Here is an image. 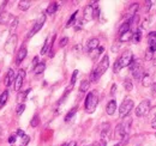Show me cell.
<instances>
[{
    "mask_svg": "<svg viewBox=\"0 0 156 146\" xmlns=\"http://www.w3.org/2000/svg\"><path fill=\"white\" fill-rule=\"evenodd\" d=\"M44 70H46V64H44V62H39V64L33 68V71H34L35 74H41Z\"/></svg>",
    "mask_w": 156,
    "mask_h": 146,
    "instance_id": "obj_27",
    "label": "cell"
},
{
    "mask_svg": "<svg viewBox=\"0 0 156 146\" xmlns=\"http://www.w3.org/2000/svg\"><path fill=\"white\" fill-rule=\"evenodd\" d=\"M77 15H78V11H76L75 13H72V16L70 17V19L67 20L66 23V28H71L75 25V22H76V18H77Z\"/></svg>",
    "mask_w": 156,
    "mask_h": 146,
    "instance_id": "obj_32",
    "label": "cell"
},
{
    "mask_svg": "<svg viewBox=\"0 0 156 146\" xmlns=\"http://www.w3.org/2000/svg\"><path fill=\"white\" fill-rule=\"evenodd\" d=\"M40 123V116L39 115H35L34 117H33V120L30 121V125L33 126V127H37Z\"/></svg>",
    "mask_w": 156,
    "mask_h": 146,
    "instance_id": "obj_36",
    "label": "cell"
},
{
    "mask_svg": "<svg viewBox=\"0 0 156 146\" xmlns=\"http://www.w3.org/2000/svg\"><path fill=\"white\" fill-rule=\"evenodd\" d=\"M12 18L11 17V15L9 13V12H0V24H6V23H9V20Z\"/></svg>",
    "mask_w": 156,
    "mask_h": 146,
    "instance_id": "obj_23",
    "label": "cell"
},
{
    "mask_svg": "<svg viewBox=\"0 0 156 146\" xmlns=\"http://www.w3.org/2000/svg\"><path fill=\"white\" fill-rule=\"evenodd\" d=\"M17 41H18V37H17V35H16V34L10 35V36H9V38L6 40L5 46H4L5 52H6V53H9V54H12V53L15 52L16 46H17Z\"/></svg>",
    "mask_w": 156,
    "mask_h": 146,
    "instance_id": "obj_8",
    "label": "cell"
},
{
    "mask_svg": "<svg viewBox=\"0 0 156 146\" xmlns=\"http://www.w3.org/2000/svg\"><path fill=\"white\" fill-rule=\"evenodd\" d=\"M17 25H18V18H13L12 20H11V23H10V28H9V31H10L11 35L15 34V30H16Z\"/></svg>",
    "mask_w": 156,
    "mask_h": 146,
    "instance_id": "obj_31",
    "label": "cell"
},
{
    "mask_svg": "<svg viewBox=\"0 0 156 146\" xmlns=\"http://www.w3.org/2000/svg\"><path fill=\"white\" fill-rule=\"evenodd\" d=\"M109 129H111L109 123H103V125H102V127H101V139H106V137H107Z\"/></svg>",
    "mask_w": 156,
    "mask_h": 146,
    "instance_id": "obj_26",
    "label": "cell"
},
{
    "mask_svg": "<svg viewBox=\"0 0 156 146\" xmlns=\"http://www.w3.org/2000/svg\"><path fill=\"white\" fill-rule=\"evenodd\" d=\"M132 37H133V33L130 30V31H127V33L120 35L119 41H120V42H129V41H132Z\"/></svg>",
    "mask_w": 156,
    "mask_h": 146,
    "instance_id": "obj_18",
    "label": "cell"
},
{
    "mask_svg": "<svg viewBox=\"0 0 156 146\" xmlns=\"http://www.w3.org/2000/svg\"><path fill=\"white\" fill-rule=\"evenodd\" d=\"M54 38H55V36H53L52 38L51 37H47L46 38V41H44V44H43V47H42V49H41V55H44L47 54L51 49H52V42L54 41Z\"/></svg>",
    "mask_w": 156,
    "mask_h": 146,
    "instance_id": "obj_12",
    "label": "cell"
},
{
    "mask_svg": "<svg viewBox=\"0 0 156 146\" xmlns=\"http://www.w3.org/2000/svg\"><path fill=\"white\" fill-rule=\"evenodd\" d=\"M151 126H153V127L156 129V117H154V119L151 120Z\"/></svg>",
    "mask_w": 156,
    "mask_h": 146,
    "instance_id": "obj_46",
    "label": "cell"
},
{
    "mask_svg": "<svg viewBox=\"0 0 156 146\" xmlns=\"http://www.w3.org/2000/svg\"><path fill=\"white\" fill-rule=\"evenodd\" d=\"M105 50V48L103 47H98L96 49H94V50H91V52H89V54H90V57L93 59V60H96L98 59V56H100V54H102V52Z\"/></svg>",
    "mask_w": 156,
    "mask_h": 146,
    "instance_id": "obj_20",
    "label": "cell"
},
{
    "mask_svg": "<svg viewBox=\"0 0 156 146\" xmlns=\"http://www.w3.org/2000/svg\"><path fill=\"white\" fill-rule=\"evenodd\" d=\"M115 89H117V86H115V85H113V86H112V92H111L112 95H114V93H115Z\"/></svg>",
    "mask_w": 156,
    "mask_h": 146,
    "instance_id": "obj_47",
    "label": "cell"
},
{
    "mask_svg": "<svg viewBox=\"0 0 156 146\" xmlns=\"http://www.w3.org/2000/svg\"><path fill=\"white\" fill-rule=\"evenodd\" d=\"M98 96L96 90L89 92V93L87 95L85 103H84V106H85V110H87L89 114H91V113H94V111H95L96 107H98Z\"/></svg>",
    "mask_w": 156,
    "mask_h": 146,
    "instance_id": "obj_4",
    "label": "cell"
},
{
    "mask_svg": "<svg viewBox=\"0 0 156 146\" xmlns=\"http://www.w3.org/2000/svg\"><path fill=\"white\" fill-rule=\"evenodd\" d=\"M90 88V82L89 80H82L80 85H79V91L80 92H87Z\"/></svg>",
    "mask_w": 156,
    "mask_h": 146,
    "instance_id": "obj_28",
    "label": "cell"
},
{
    "mask_svg": "<svg viewBox=\"0 0 156 146\" xmlns=\"http://www.w3.org/2000/svg\"><path fill=\"white\" fill-rule=\"evenodd\" d=\"M17 135H20V137L23 138V137H25V133H24L22 129H18V130H17Z\"/></svg>",
    "mask_w": 156,
    "mask_h": 146,
    "instance_id": "obj_45",
    "label": "cell"
},
{
    "mask_svg": "<svg viewBox=\"0 0 156 146\" xmlns=\"http://www.w3.org/2000/svg\"><path fill=\"white\" fill-rule=\"evenodd\" d=\"M151 82H153V77H151V73L144 72L143 77H142V84H143V86H145V88H148V86H151Z\"/></svg>",
    "mask_w": 156,
    "mask_h": 146,
    "instance_id": "obj_15",
    "label": "cell"
},
{
    "mask_svg": "<svg viewBox=\"0 0 156 146\" xmlns=\"http://www.w3.org/2000/svg\"><path fill=\"white\" fill-rule=\"evenodd\" d=\"M151 96L156 97V83L151 84Z\"/></svg>",
    "mask_w": 156,
    "mask_h": 146,
    "instance_id": "obj_42",
    "label": "cell"
},
{
    "mask_svg": "<svg viewBox=\"0 0 156 146\" xmlns=\"http://www.w3.org/2000/svg\"><path fill=\"white\" fill-rule=\"evenodd\" d=\"M15 79H16V75H15V71L12 68H10L7 73H6V77H5V80H4V84L5 86H11L13 83H15Z\"/></svg>",
    "mask_w": 156,
    "mask_h": 146,
    "instance_id": "obj_11",
    "label": "cell"
},
{
    "mask_svg": "<svg viewBox=\"0 0 156 146\" xmlns=\"http://www.w3.org/2000/svg\"><path fill=\"white\" fill-rule=\"evenodd\" d=\"M130 71H131L135 79H142V77L144 74V68H143L140 60H133L130 64Z\"/></svg>",
    "mask_w": 156,
    "mask_h": 146,
    "instance_id": "obj_5",
    "label": "cell"
},
{
    "mask_svg": "<svg viewBox=\"0 0 156 146\" xmlns=\"http://www.w3.org/2000/svg\"><path fill=\"white\" fill-rule=\"evenodd\" d=\"M22 139H23V141H22V146H25V145H27V144H28V143H29V140H30V138H29L28 135H25V137H23Z\"/></svg>",
    "mask_w": 156,
    "mask_h": 146,
    "instance_id": "obj_41",
    "label": "cell"
},
{
    "mask_svg": "<svg viewBox=\"0 0 156 146\" xmlns=\"http://www.w3.org/2000/svg\"><path fill=\"white\" fill-rule=\"evenodd\" d=\"M151 111V103L150 101L148 99H144L142 101L136 108V115L138 117H142V116H147L149 115V113Z\"/></svg>",
    "mask_w": 156,
    "mask_h": 146,
    "instance_id": "obj_7",
    "label": "cell"
},
{
    "mask_svg": "<svg viewBox=\"0 0 156 146\" xmlns=\"http://www.w3.org/2000/svg\"><path fill=\"white\" fill-rule=\"evenodd\" d=\"M31 91V89H28V90H25V91L23 92H18V95H17V101L20 103H24V101L27 99V96H28V93Z\"/></svg>",
    "mask_w": 156,
    "mask_h": 146,
    "instance_id": "obj_25",
    "label": "cell"
},
{
    "mask_svg": "<svg viewBox=\"0 0 156 146\" xmlns=\"http://www.w3.org/2000/svg\"><path fill=\"white\" fill-rule=\"evenodd\" d=\"M108 67H109V56L106 54L103 55V57L98 62V67L90 73V82L96 83L98 79L101 78V75L108 70Z\"/></svg>",
    "mask_w": 156,
    "mask_h": 146,
    "instance_id": "obj_1",
    "label": "cell"
},
{
    "mask_svg": "<svg viewBox=\"0 0 156 146\" xmlns=\"http://www.w3.org/2000/svg\"><path fill=\"white\" fill-rule=\"evenodd\" d=\"M88 146H95V144H91V145H88Z\"/></svg>",
    "mask_w": 156,
    "mask_h": 146,
    "instance_id": "obj_50",
    "label": "cell"
},
{
    "mask_svg": "<svg viewBox=\"0 0 156 146\" xmlns=\"http://www.w3.org/2000/svg\"><path fill=\"white\" fill-rule=\"evenodd\" d=\"M87 47H88V50H89V52H91V50L98 48V47H100V41H98V38H96V37L90 38V40L88 41Z\"/></svg>",
    "mask_w": 156,
    "mask_h": 146,
    "instance_id": "obj_17",
    "label": "cell"
},
{
    "mask_svg": "<svg viewBox=\"0 0 156 146\" xmlns=\"http://www.w3.org/2000/svg\"><path fill=\"white\" fill-rule=\"evenodd\" d=\"M16 140H17V134L10 135V138H9V143H10V144H15V143H16Z\"/></svg>",
    "mask_w": 156,
    "mask_h": 146,
    "instance_id": "obj_39",
    "label": "cell"
},
{
    "mask_svg": "<svg viewBox=\"0 0 156 146\" xmlns=\"http://www.w3.org/2000/svg\"><path fill=\"white\" fill-rule=\"evenodd\" d=\"M62 146H69V144H64Z\"/></svg>",
    "mask_w": 156,
    "mask_h": 146,
    "instance_id": "obj_49",
    "label": "cell"
},
{
    "mask_svg": "<svg viewBox=\"0 0 156 146\" xmlns=\"http://www.w3.org/2000/svg\"><path fill=\"white\" fill-rule=\"evenodd\" d=\"M133 106H135V103L131 98H125L122 101L121 106L119 107V116L120 117H126L131 113V110L133 109Z\"/></svg>",
    "mask_w": 156,
    "mask_h": 146,
    "instance_id": "obj_6",
    "label": "cell"
},
{
    "mask_svg": "<svg viewBox=\"0 0 156 146\" xmlns=\"http://www.w3.org/2000/svg\"><path fill=\"white\" fill-rule=\"evenodd\" d=\"M140 38H142V33H140V29H138L136 33H133V37H132V41H133L135 43H139Z\"/></svg>",
    "mask_w": 156,
    "mask_h": 146,
    "instance_id": "obj_35",
    "label": "cell"
},
{
    "mask_svg": "<svg viewBox=\"0 0 156 146\" xmlns=\"http://www.w3.org/2000/svg\"><path fill=\"white\" fill-rule=\"evenodd\" d=\"M106 143H107V141H106V139H101L98 143L95 144V146H106Z\"/></svg>",
    "mask_w": 156,
    "mask_h": 146,
    "instance_id": "obj_43",
    "label": "cell"
},
{
    "mask_svg": "<svg viewBox=\"0 0 156 146\" xmlns=\"http://www.w3.org/2000/svg\"><path fill=\"white\" fill-rule=\"evenodd\" d=\"M44 22H46V15H42V16H40V18L37 19V20H36V23L34 24L33 29L30 30V33H29V35H28V37L34 36V35H35L36 33H39L40 30H41V28L43 26Z\"/></svg>",
    "mask_w": 156,
    "mask_h": 146,
    "instance_id": "obj_9",
    "label": "cell"
},
{
    "mask_svg": "<svg viewBox=\"0 0 156 146\" xmlns=\"http://www.w3.org/2000/svg\"><path fill=\"white\" fill-rule=\"evenodd\" d=\"M7 99H9V92L5 90L0 95V108H2L7 103Z\"/></svg>",
    "mask_w": 156,
    "mask_h": 146,
    "instance_id": "obj_29",
    "label": "cell"
},
{
    "mask_svg": "<svg viewBox=\"0 0 156 146\" xmlns=\"http://www.w3.org/2000/svg\"><path fill=\"white\" fill-rule=\"evenodd\" d=\"M24 78H25V71L24 70H20L17 75H16V79H15V90L16 91H20L22 85H23V82H24Z\"/></svg>",
    "mask_w": 156,
    "mask_h": 146,
    "instance_id": "obj_10",
    "label": "cell"
},
{
    "mask_svg": "<svg viewBox=\"0 0 156 146\" xmlns=\"http://www.w3.org/2000/svg\"><path fill=\"white\" fill-rule=\"evenodd\" d=\"M155 52H156L155 47H148V49H147V52H145V60H148V61L151 60Z\"/></svg>",
    "mask_w": 156,
    "mask_h": 146,
    "instance_id": "obj_30",
    "label": "cell"
},
{
    "mask_svg": "<svg viewBox=\"0 0 156 146\" xmlns=\"http://www.w3.org/2000/svg\"><path fill=\"white\" fill-rule=\"evenodd\" d=\"M115 110H117V102H115V99H111L106 107V113L108 115H114Z\"/></svg>",
    "mask_w": 156,
    "mask_h": 146,
    "instance_id": "obj_16",
    "label": "cell"
},
{
    "mask_svg": "<svg viewBox=\"0 0 156 146\" xmlns=\"http://www.w3.org/2000/svg\"><path fill=\"white\" fill-rule=\"evenodd\" d=\"M57 10H58V2H51V4L48 5L46 12H47L48 15H54V13L57 12Z\"/></svg>",
    "mask_w": 156,
    "mask_h": 146,
    "instance_id": "obj_24",
    "label": "cell"
},
{
    "mask_svg": "<svg viewBox=\"0 0 156 146\" xmlns=\"http://www.w3.org/2000/svg\"><path fill=\"white\" fill-rule=\"evenodd\" d=\"M124 88H125L126 91H132V89H133V84H132V82H131L130 79H126V80L124 82Z\"/></svg>",
    "mask_w": 156,
    "mask_h": 146,
    "instance_id": "obj_34",
    "label": "cell"
},
{
    "mask_svg": "<svg viewBox=\"0 0 156 146\" xmlns=\"http://www.w3.org/2000/svg\"><path fill=\"white\" fill-rule=\"evenodd\" d=\"M84 19L88 20V22L94 19V7H93L91 4L87 5L85 9H84Z\"/></svg>",
    "mask_w": 156,
    "mask_h": 146,
    "instance_id": "obj_14",
    "label": "cell"
},
{
    "mask_svg": "<svg viewBox=\"0 0 156 146\" xmlns=\"http://www.w3.org/2000/svg\"><path fill=\"white\" fill-rule=\"evenodd\" d=\"M69 146H77V143H76V141H71V143L69 144Z\"/></svg>",
    "mask_w": 156,
    "mask_h": 146,
    "instance_id": "obj_48",
    "label": "cell"
},
{
    "mask_svg": "<svg viewBox=\"0 0 156 146\" xmlns=\"http://www.w3.org/2000/svg\"><path fill=\"white\" fill-rule=\"evenodd\" d=\"M78 75V71L76 70L75 72H73V74H72V78H71V85H73L75 83H76V78H77Z\"/></svg>",
    "mask_w": 156,
    "mask_h": 146,
    "instance_id": "obj_40",
    "label": "cell"
},
{
    "mask_svg": "<svg viewBox=\"0 0 156 146\" xmlns=\"http://www.w3.org/2000/svg\"><path fill=\"white\" fill-rule=\"evenodd\" d=\"M130 28H131V22H130V19H129L127 22H125L124 24H121V26L119 28V34L122 35V34L130 31Z\"/></svg>",
    "mask_w": 156,
    "mask_h": 146,
    "instance_id": "obj_19",
    "label": "cell"
},
{
    "mask_svg": "<svg viewBox=\"0 0 156 146\" xmlns=\"http://www.w3.org/2000/svg\"><path fill=\"white\" fill-rule=\"evenodd\" d=\"M155 137H156V133H155Z\"/></svg>",
    "mask_w": 156,
    "mask_h": 146,
    "instance_id": "obj_51",
    "label": "cell"
},
{
    "mask_svg": "<svg viewBox=\"0 0 156 146\" xmlns=\"http://www.w3.org/2000/svg\"><path fill=\"white\" fill-rule=\"evenodd\" d=\"M37 64H39V57H37V56H35V57H34V60H33V66L35 67Z\"/></svg>",
    "mask_w": 156,
    "mask_h": 146,
    "instance_id": "obj_44",
    "label": "cell"
},
{
    "mask_svg": "<svg viewBox=\"0 0 156 146\" xmlns=\"http://www.w3.org/2000/svg\"><path fill=\"white\" fill-rule=\"evenodd\" d=\"M133 61V54L131 53V52H125V53H122V54L120 55V57L118 59L117 61H115V64H114V72L118 73L121 68H124V67H127V66H130V64Z\"/></svg>",
    "mask_w": 156,
    "mask_h": 146,
    "instance_id": "obj_3",
    "label": "cell"
},
{
    "mask_svg": "<svg viewBox=\"0 0 156 146\" xmlns=\"http://www.w3.org/2000/svg\"><path fill=\"white\" fill-rule=\"evenodd\" d=\"M67 43H69V38H67V37H62V38L60 40V42H59V46H60V47H65Z\"/></svg>",
    "mask_w": 156,
    "mask_h": 146,
    "instance_id": "obj_38",
    "label": "cell"
},
{
    "mask_svg": "<svg viewBox=\"0 0 156 146\" xmlns=\"http://www.w3.org/2000/svg\"><path fill=\"white\" fill-rule=\"evenodd\" d=\"M30 6H31V1H29V0H23V1H20V2H18V9L22 10V11L29 10Z\"/></svg>",
    "mask_w": 156,
    "mask_h": 146,
    "instance_id": "obj_21",
    "label": "cell"
},
{
    "mask_svg": "<svg viewBox=\"0 0 156 146\" xmlns=\"http://www.w3.org/2000/svg\"><path fill=\"white\" fill-rule=\"evenodd\" d=\"M27 54H28V50H27V47L22 46L17 53V56H16V65H20V62L27 57Z\"/></svg>",
    "mask_w": 156,
    "mask_h": 146,
    "instance_id": "obj_13",
    "label": "cell"
},
{
    "mask_svg": "<svg viewBox=\"0 0 156 146\" xmlns=\"http://www.w3.org/2000/svg\"><path fill=\"white\" fill-rule=\"evenodd\" d=\"M24 110H25V104H24V103H20V104H18V107H17V109H16V114L20 116V115L23 114Z\"/></svg>",
    "mask_w": 156,
    "mask_h": 146,
    "instance_id": "obj_37",
    "label": "cell"
},
{
    "mask_svg": "<svg viewBox=\"0 0 156 146\" xmlns=\"http://www.w3.org/2000/svg\"><path fill=\"white\" fill-rule=\"evenodd\" d=\"M77 109H78L77 107H75V108H72V109H71L69 113H67V114H66V116H65V121H66V122H69V121H70V120H71V119L75 116V114L77 113Z\"/></svg>",
    "mask_w": 156,
    "mask_h": 146,
    "instance_id": "obj_33",
    "label": "cell"
},
{
    "mask_svg": "<svg viewBox=\"0 0 156 146\" xmlns=\"http://www.w3.org/2000/svg\"><path fill=\"white\" fill-rule=\"evenodd\" d=\"M148 43H149V47L156 48V31H151L148 35Z\"/></svg>",
    "mask_w": 156,
    "mask_h": 146,
    "instance_id": "obj_22",
    "label": "cell"
},
{
    "mask_svg": "<svg viewBox=\"0 0 156 146\" xmlns=\"http://www.w3.org/2000/svg\"><path fill=\"white\" fill-rule=\"evenodd\" d=\"M131 119H126L124 120L121 123L117 125L115 127V130H114V138L121 141V140H125L127 139L129 137V129H130V126H131Z\"/></svg>",
    "mask_w": 156,
    "mask_h": 146,
    "instance_id": "obj_2",
    "label": "cell"
}]
</instances>
